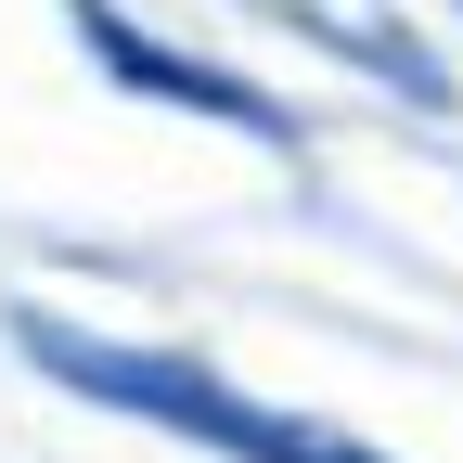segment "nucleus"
<instances>
[{
  "mask_svg": "<svg viewBox=\"0 0 463 463\" xmlns=\"http://www.w3.org/2000/svg\"><path fill=\"white\" fill-rule=\"evenodd\" d=\"M26 361H52L78 399L155 412V425H181V438H206V450H245V463H386V450L335 438V425H297V412H258V399L206 386L194 361H142V347H103V335H65V322H26Z\"/></svg>",
  "mask_w": 463,
  "mask_h": 463,
  "instance_id": "obj_1",
  "label": "nucleus"
},
{
  "mask_svg": "<svg viewBox=\"0 0 463 463\" xmlns=\"http://www.w3.org/2000/svg\"><path fill=\"white\" fill-rule=\"evenodd\" d=\"M78 39L103 52V78L116 90H155V103H194V116H232V129H258V142H283V116L245 90V78H206L194 52H167V39H142V26H116L103 0H78Z\"/></svg>",
  "mask_w": 463,
  "mask_h": 463,
  "instance_id": "obj_2",
  "label": "nucleus"
}]
</instances>
